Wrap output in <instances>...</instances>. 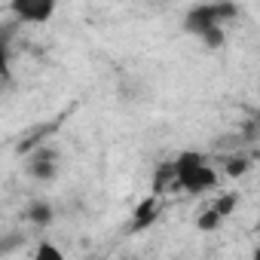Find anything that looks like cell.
Listing matches in <instances>:
<instances>
[{
    "instance_id": "6da1fadb",
    "label": "cell",
    "mask_w": 260,
    "mask_h": 260,
    "mask_svg": "<svg viewBox=\"0 0 260 260\" xmlns=\"http://www.w3.org/2000/svg\"><path fill=\"white\" fill-rule=\"evenodd\" d=\"M239 7L230 0H214V4H196L184 16V31L196 37L205 49L217 52L226 43V25L236 22Z\"/></svg>"
},
{
    "instance_id": "7a4b0ae2",
    "label": "cell",
    "mask_w": 260,
    "mask_h": 260,
    "mask_svg": "<svg viewBox=\"0 0 260 260\" xmlns=\"http://www.w3.org/2000/svg\"><path fill=\"white\" fill-rule=\"evenodd\" d=\"M214 187H217V172H214V166L208 162L205 153L181 150L172 159V190L202 196V193H211Z\"/></svg>"
},
{
    "instance_id": "3957f363",
    "label": "cell",
    "mask_w": 260,
    "mask_h": 260,
    "mask_svg": "<svg viewBox=\"0 0 260 260\" xmlns=\"http://www.w3.org/2000/svg\"><path fill=\"white\" fill-rule=\"evenodd\" d=\"M61 172V153L55 147H37L25 159V175L37 184H52Z\"/></svg>"
},
{
    "instance_id": "277c9868",
    "label": "cell",
    "mask_w": 260,
    "mask_h": 260,
    "mask_svg": "<svg viewBox=\"0 0 260 260\" xmlns=\"http://www.w3.org/2000/svg\"><path fill=\"white\" fill-rule=\"evenodd\" d=\"M10 13L22 25H46L55 16V0H13Z\"/></svg>"
},
{
    "instance_id": "5b68a950",
    "label": "cell",
    "mask_w": 260,
    "mask_h": 260,
    "mask_svg": "<svg viewBox=\"0 0 260 260\" xmlns=\"http://www.w3.org/2000/svg\"><path fill=\"white\" fill-rule=\"evenodd\" d=\"M25 220L31 223V226H52L55 223V205L49 202V199H31L28 202V208H25Z\"/></svg>"
},
{
    "instance_id": "8992f818",
    "label": "cell",
    "mask_w": 260,
    "mask_h": 260,
    "mask_svg": "<svg viewBox=\"0 0 260 260\" xmlns=\"http://www.w3.org/2000/svg\"><path fill=\"white\" fill-rule=\"evenodd\" d=\"M156 211H159V199H156V196H147V199L138 205V211H135L132 230H144V226H150V223L156 220Z\"/></svg>"
},
{
    "instance_id": "52a82bcc",
    "label": "cell",
    "mask_w": 260,
    "mask_h": 260,
    "mask_svg": "<svg viewBox=\"0 0 260 260\" xmlns=\"http://www.w3.org/2000/svg\"><path fill=\"white\" fill-rule=\"evenodd\" d=\"M251 156H245V153H236V156H226V162H223V175L226 178H242V175H248L251 172Z\"/></svg>"
},
{
    "instance_id": "ba28073f",
    "label": "cell",
    "mask_w": 260,
    "mask_h": 260,
    "mask_svg": "<svg viewBox=\"0 0 260 260\" xmlns=\"http://www.w3.org/2000/svg\"><path fill=\"white\" fill-rule=\"evenodd\" d=\"M22 245H25V233H22V230H10V233H4V236H0V257H7V254L19 251Z\"/></svg>"
},
{
    "instance_id": "9c48e42d",
    "label": "cell",
    "mask_w": 260,
    "mask_h": 260,
    "mask_svg": "<svg viewBox=\"0 0 260 260\" xmlns=\"http://www.w3.org/2000/svg\"><path fill=\"white\" fill-rule=\"evenodd\" d=\"M166 190H172V162L156 166V175H153V196L159 199V193Z\"/></svg>"
},
{
    "instance_id": "30bf717a",
    "label": "cell",
    "mask_w": 260,
    "mask_h": 260,
    "mask_svg": "<svg viewBox=\"0 0 260 260\" xmlns=\"http://www.w3.org/2000/svg\"><path fill=\"white\" fill-rule=\"evenodd\" d=\"M31 260H64V251L58 245H52V242H40L34 248V257Z\"/></svg>"
},
{
    "instance_id": "8fae6325",
    "label": "cell",
    "mask_w": 260,
    "mask_h": 260,
    "mask_svg": "<svg viewBox=\"0 0 260 260\" xmlns=\"http://www.w3.org/2000/svg\"><path fill=\"white\" fill-rule=\"evenodd\" d=\"M10 74V46H7V31H0V89L7 83Z\"/></svg>"
},
{
    "instance_id": "7c38bea8",
    "label": "cell",
    "mask_w": 260,
    "mask_h": 260,
    "mask_svg": "<svg viewBox=\"0 0 260 260\" xmlns=\"http://www.w3.org/2000/svg\"><path fill=\"white\" fill-rule=\"evenodd\" d=\"M220 223H223V217H220L214 208H208V211H202V214H199V223H196V226H199L202 233H208V230H217Z\"/></svg>"
}]
</instances>
